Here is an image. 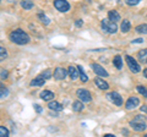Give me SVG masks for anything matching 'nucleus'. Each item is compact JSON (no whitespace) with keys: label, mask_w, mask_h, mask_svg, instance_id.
I'll list each match as a JSON object with an SVG mask.
<instances>
[{"label":"nucleus","mask_w":147,"mask_h":137,"mask_svg":"<svg viewBox=\"0 0 147 137\" xmlns=\"http://www.w3.org/2000/svg\"><path fill=\"white\" fill-rule=\"evenodd\" d=\"M108 19H110V20L114 21V22H117V21L120 20V15H119L118 11H115V10H110L108 12Z\"/></svg>","instance_id":"obj_18"},{"label":"nucleus","mask_w":147,"mask_h":137,"mask_svg":"<svg viewBox=\"0 0 147 137\" xmlns=\"http://www.w3.org/2000/svg\"><path fill=\"white\" fill-rule=\"evenodd\" d=\"M7 58V52L5 50V48H3V47H0V61H3V60H5V59Z\"/></svg>","instance_id":"obj_24"},{"label":"nucleus","mask_w":147,"mask_h":137,"mask_svg":"<svg viewBox=\"0 0 147 137\" xmlns=\"http://www.w3.org/2000/svg\"><path fill=\"white\" fill-rule=\"evenodd\" d=\"M136 32H137V33L146 34V33H147V24H144V25L137 26V27H136Z\"/></svg>","instance_id":"obj_23"},{"label":"nucleus","mask_w":147,"mask_h":137,"mask_svg":"<svg viewBox=\"0 0 147 137\" xmlns=\"http://www.w3.org/2000/svg\"><path fill=\"white\" fill-rule=\"evenodd\" d=\"M10 39L12 43H16V44H20V45H24L27 44L30 42V36L26 33L25 31L22 30H15L10 33Z\"/></svg>","instance_id":"obj_1"},{"label":"nucleus","mask_w":147,"mask_h":137,"mask_svg":"<svg viewBox=\"0 0 147 137\" xmlns=\"http://www.w3.org/2000/svg\"><path fill=\"white\" fill-rule=\"evenodd\" d=\"M108 98L112 100L115 105H121V104H123V98H121V95L119 94L118 92H110L108 94Z\"/></svg>","instance_id":"obj_9"},{"label":"nucleus","mask_w":147,"mask_h":137,"mask_svg":"<svg viewBox=\"0 0 147 137\" xmlns=\"http://www.w3.org/2000/svg\"><path fill=\"white\" fill-rule=\"evenodd\" d=\"M7 94H9V91H7V88L0 85V98H3V97H6Z\"/></svg>","instance_id":"obj_26"},{"label":"nucleus","mask_w":147,"mask_h":137,"mask_svg":"<svg viewBox=\"0 0 147 137\" xmlns=\"http://www.w3.org/2000/svg\"><path fill=\"white\" fill-rule=\"evenodd\" d=\"M9 136V130L4 126H0V137H6Z\"/></svg>","instance_id":"obj_27"},{"label":"nucleus","mask_w":147,"mask_h":137,"mask_svg":"<svg viewBox=\"0 0 147 137\" xmlns=\"http://www.w3.org/2000/svg\"><path fill=\"white\" fill-rule=\"evenodd\" d=\"M67 75V71L63 67H57L54 70V79L55 80H64Z\"/></svg>","instance_id":"obj_10"},{"label":"nucleus","mask_w":147,"mask_h":137,"mask_svg":"<svg viewBox=\"0 0 147 137\" xmlns=\"http://www.w3.org/2000/svg\"><path fill=\"white\" fill-rule=\"evenodd\" d=\"M131 28V25H130V21L129 20H123L121 25H120V31L123 32V33H126V32H129Z\"/></svg>","instance_id":"obj_16"},{"label":"nucleus","mask_w":147,"mask_h":137,"mask_svg":"<svg viewBox=\"0 0 147 137\" xmlns=\"http://www.w3.org/2000/svg\"><path fill=\"white\" fill-rule=\"evenodd\" d=\"M44 82H45V79H44L42 75H40L38 77H36L34 80L31 81V86H34V87H37V86H43Z\"/></svg>","instance_id":"obj_13"},{"label":"nucleus","mask_w":147,"mask_h":137,"mask_svg":"<svg viewBox=\"0 0 147 137\" xmlns=\"http://www.w3.org/2000/svg\"><path fill=\"white\" fill-rule=\"evenodd\" d=\"M137 58L142 64H147V49H142L137 53Z\"/></svg>","instance_id":"obj_15"},{"label":"nucleus","mask_w":147,"mask_h":137,"mask_svg":"<svg viewBox=\"0 0 147 137\" xmlns=\"http://www.w3.org/2000/svg\"><path fill=\"white\" fill-rule=\"evenodd\" d=\"M94 83H96V86L99 88V89H108L109 88V85L105 82L103 79H99V77H97V79H94Z\"/></svg>","instance_id":"obj_11"},{"label":"nucleus","mask_w":147,"mask_h":137,"mask_svg":"<svg viewBox=\"0 0 147 137\" xmlns=\"http://www.w3.org/2000/svg\"><path fill=\"white\" fill-rule=\"evenodd\" d=\"M126 58V62H127V66H129V68L134 72V74H137V72H140V65L136 62V60L132 56H130V55H126L125 56Z\"/></svg>","instance_id":"obj_6"},{"label":"nucleus","mask_w":147,"mask_h":137,"mask_svg":"<svg viewBox=\"0 0 147 137\" xmlns=\"http://www.w3.org/2000/svg\"><path fill=\"white\" fill-rule=\"evenodd\" d=\"M67 74L72 80H76L79 77V68H77V66H70L67 70Z\"/></svg>","instance_id":"obj_12"},{"label":"nucleus","mask_w":147,"mask_h":137,"mask_svg":"<svg viewBox=\"0 0 147 137\" xmlns=\"http://www.w3.org/2000/svg\"><path fill=\"white\" fill-rule=\"evenodd\" d=\"M54 97H55L54 93L50 92V91H43V92H40V98L43 100H52Z\"/></svg>","instance_id":"obj_17"},{"label":"nucleus","mask_w":147,"mask_h":137,"mask_svg":"<svg viewBox=\"0 0 147 137\" xmlns=\"http://www.w3.org/2000/svg\"><path fill=\"white\" fill-rule=\"evenodd\" d=\"M139 104H140V99L137 98V97H130L127 100H126V103H125V107L127 110H131V109H135L136 107H139Z\"/></svg>","instance_id":"obj_8"},{"label":"nucleus","mask_w":147,"mask_h":137,"mask_svg":"<svg viewBox=\"0 0 147 137\" xmlns=\"http://www.w3.org/2000/svg\"><path fill=\"white\" fill-rule=\"evenodd\" d=\"M145 137H147V134H146V135H145Z\"/></svg>","instance_id":"obj_38"},{"label":"nucleus","mask_w":147,"mask_h":137,"mask_svg":"<svg viewBox=\"0 0 147 137\" xmlns=\"http://www.w3.org/2000/svg\"><path fill=\"white\" fill-rule=\"evenodd\" d=\"M42 76L44 77L45 80H48V79H50V77H52V72H50L49 70H47L45 72H43V74H42Z\"/></svg>","instance_id":"obj_30"},{"label":"nucleus","mask_w":147,"mask_h":137,"mask_svg":"<svg viewBox=\"0 0 147 137\" xmlns=\"http://www.w3.org/2000/svg\"><path fill=\"white\" fill-rule=\"evenodd\" d=\"M130 126H131L135 131H137V132L145 131L146 127H147L145 119L142 118V116H136L134 120H131V121H130Z\"/></svg>","instance_id":"obj_3"},{"label":"nucleus","mask_w":147,"mask_h":137,"mask_svg":"<svg viewBox=\"0 0 147 137\" xmlns=\"http://www.w3.org/2000/svg\"><path fill=\"white\" fill-rule=\"evenodd\" d=\"M144 75H145V77L147 79V68H145V70H144Z\"/></svg>","instance_id":"obj_37"},{"label":"nucleus","mask_w":147,"mask_h":137,"mask_svg":"<svg viewBox=\"0 0 147 137\" xmlns=\"http://www.w3.org/2000/svg\"><path fill=\"white\" fill-rule=\"evenodd\" d=\"M137 92L144 95L145 98H147V88L144 87V86H137Z\"/></svg>","instance_id":"obj_25"},{"label":"nucleus","mask_w":147,"mask_h":137,"mask_svg":"<svg viewBox=\"0 0 147 137\" xmlns=\"http://www.w3.org/2000/svg\"><path fill=\"white\" fill-rule=\"evenodd\" d=\"M72 110L74 111H81L84 110V102H81V100H77V102H74L72 104Z\"/></svg>","instance_id":"obj_20"},{"label":"nucleus","mask_w":147,"mask_h":137,"mask_svg":"<svg viewBox=\"0 0 147 137\" xmlns=\"http://www.w3.org/2000/svg\"><path fill=\"white\" fill-rule=\"evenodd\" d=\"M48 107H49V109L50 110H54V111H61L63 110V105L60 103H58V102H50L49 104H48Z\"/></svg>","instance_id":"obj_14"},{"label":"nucleus","mask_w":147,"mask_h":137,"mask_svg":"<svg viewBox=\"0 0 147 137\" xmlns=\"http://www.w3.org/2000/svg\"><path fill=\"white\" fill-rule=\"evenodd\" d=\"M38 17H39L40 22H43L44 25H48V24H49V20L47 19V16H45L44 13H38Z\"/></svg>","instance_id":"obj_28"},{"label":"nucleus","mask_w":147,"mask_h":137,"mask_svg":"<svg viewBox=\"0 0 147 137\" xmlns=\"http://www.w3.org/2000/svg\"><path fill=\"white\" fill-rule=\"evenodd\" d=\"M100 27H102V30L104 32H107V33H115V32L118 31V26L114 21H112L110 19H104L102 22H100Z\"/></svg>","instance_id":"obj_2"},{"label":"nucleus","mask_w":147,"mask_h":137,"mask_svg":"<svg viewBox=\"0 0 147 137\" xmlns=\"http://www.w3.org/2000/svg\"><path fill=\"white\" fill-rule=\"evenodd\" d=\"M34 109L37 113H42V108H40V105H38V104H36L34 105Z\"/></svg>","instance_id":"obj_31"},{"label":"nucleus","mask_w":147,"mask_h":137,"mask_svg":"<svg viewBox=\"0 0 147 137\" xmlns=\"http://www.w3.org/2000/svg\"><path fill=\"white\" fill-rule=\"evenodd\" d=\"M0 76H1V79H6V77H7V71H1Z\"/></svg>","instance_id":"obj_32"},{"label":"nucleus","mask_w":147,"mask_h":137,"mask_svg":"<svg viewBox=\"0 0 147 137\" xmlns=\"http://www.w3.org/2000/svg\"><path fill=\"white\" fill-rule=\"evenodd\" d=\"M91 67H92V70H93L94 74H97L98 76H102V77H107L108 76V72L105 71V68L100 66L99 64L93 62V64H91Z\"/></svg>","instance_id":"obj_7"},{"label":"nucleus","mask_w":147,"mask_h":137,"mask_svg":"<svg viewBox=\"0 0 147 137\" xmlns=\"http://www.w3.org/2000/svg\"><path fill=\"white\" fill-rule=\"evenodd\" d=\"M77 68H79V75H80V80H81L82 82H87V81H88V77H87L86 72L84 71V68H82L81 66H77Z\"/></svg>","instance_id":"obj_21"},{"label":"nucleus","mask_w":147,"mask_h":137,"mask_svg":"<svg viewBox=\"0 0 147 137\" xmlns=\"http://www.w3.org/2000/svg\"><path fill=\"white\" fill-rule=\"evenodd\" d=\"M76 95L79 97V99L81 100V102H84V103L91 102V100H92V95H91V93H90L87 89H84V88L77 89Z\"/></svg>","instance_id":"obj_5"},{"label":"nucleus","mask_w":147,"mask_h":137,"mask_svg":"<svg viewBox=\"0 0 147 137\" xmlns=\"http://www.w3.org/2000/svg\"><path fill=\"white\" fill-rule=\"evenodd\" d=\"M113 64H114V66H115L118 70H120V68L123 67V58H121L120 55L114 56V59H113Z\"/></svg>","instance_id":"obj_19"},{"label":"nucleus","mask_w":147,"mask_h":137,"mask_svg":"<svg viewBox=\"0 0 147 137\" xmlns=\"http://www.w3.org/2000/svg\"><path fill=\"white\" fill-rule=\"evenodd\" d=\"M54 6L60 12H66L70 10V4L66 0H54Z\"/></svg>","instance_id":"obj_4"},{"label":"nucleus","mask_w":147,"mask_h":137,"mask_svg":"<svg viewBox=\"0 0 147 137\" xmlns=\"http://www.w3.org/2000/svg\"><path fill=\"white\" fill-rule=\"evenodd\" d=\"M140 109H141L142 113H146V114H147V105H142Z\"/></svg>","instance_id":"obj_34"},{"label":"nucleus","mask_w":147,"mask_h":137,"mask_svg":"<svg viewBox=\"0 0 147 137\" xmlns=\"http://www.w3.org/2000/svg\"><path fill=\"white\" fill-rule=\"evenodd\" d=\"M76 26H82V21H76Z\"/></svg>","instance_id":"obj_35"},{"label":"nucleus","mask_w":147,"mask_h":137,"mask_svg":"<svg viewBox=\"0 0 147 137\" xmlns=\"http://www.w3.org/2000/svg\"><path fill=\"white\" fill-rule=\"evenodd\" d=\"M104 137H114V135H112V134H105Z\"/></svg>","instance_id":"obj_36"},{"label":"nucleus","mask_w":147,"mask_h":137,"mask_svg":"<svg viewBox=\"0 0 147 137\" xmlns=\"http://www.w3.org/2000/svg\"><path fill=\"white\" fill-rule=\"evenodd\" d=\"M21 6L26 9V10H30V9L33 7V3H32L31 0H24V1L21 3Z\"/></svg>","instance_id":"obj_22"},{"label":"nucleus","mask_w":147,"mask_h":137,"mask_svg":"<svg viewBox=\"0 0 147 137\" xmlns=\"http://www.w3.org/2000/svg\"><path fill=\"white\" fill-rule=\"evenodd\" d=\"M126 1V4L127 5H130V6H135V5H137L141 0H125Z\"/></svg>","instance_id":"obj_29"},{"label":"nucleus","mask_w":147,"mask_h":137,"mask_svg":"<svg viewBox=\"0 0 147 137\" xmlns=\"http://www.w3.org/2000/svg\"><path fill=\"white\" fill-rule=\"evenodd\" d=\"M142 42H144V39H142V38H139V39L132 40V43H134V44H136V43H142Z\"/></svg>","instance_id":"obj_33"}]
</instances>
